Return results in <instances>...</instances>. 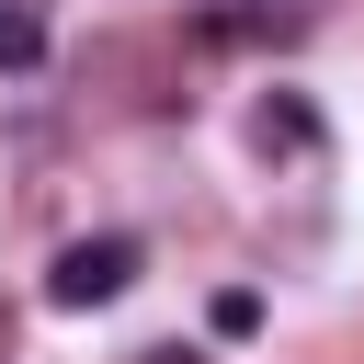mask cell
<instances>
[{"instance_id": "cell-1", "label": "cell", "mask_w": 364, "mask_h": 364, "mask_svg": "<svg viewBox=\"0 0 364 364\" xmlns=\"http://www.w3.org/2000/svg\"><path fill=\"white\" fill-rule=\"evenodd\" d=\"M136 262H148V250H136L125 228H102V239H68V250H57V273H46V307H114V296L136 284Z\"/></svg>"}, {"instance_id": "cell-2", "label": "cell", "mask_w": 364, "mask_h": 364, "mask_svg": "<svg viewBox=\"0 0 364 364\" xmlns=\"http://www.w3.org/2000/svg\"><path fill=\"white\" fill-rule=\"evenodd\" d=\"M205 46H296L307 34V0H250V11H193Z\"/></svg>"}, {"instance_id": "cell-3", "label": "cell", "mask_w": 364, "mask_h": 364, "mask_svg": "<svg viewBox=\"0 0 364 364\" xmlns=\"http://www.w3.org/2000/svg\"><path fill=\"white\" fill-rule=\"evenodd\" d=\"M250 136H262V148H284V159H307V148H318V102H296V91H262Z\"/></svg>"}, {"instance_id": "cell-4", "label": "cell", "mask_w": 364, "mask_h": 364, "mask_svg": "<svg viewBox=\"0 0 364 364\" xmlns=\"http://www.w3.org/2000/svg\"><path fill=\"white\" fill-rule=\"evenodd\" d=\"M46 57V23H34V0H0V68H34Z\"/></svg>"}, {"instance_id": "cell-5", "label": "cell", "mask_w": 364, "mask_h": 364, "mask_svg": "<svg viewBox=\"0 0 364 364\" xmlns=\"http://www.w3.org/2000/svg\"><path fill=\"white\" fill-rule=\"evenodd\" d=\"M205 330H216V341H250V330H262V296H250V284H216Z\"/></svg>"}, {"instance_id": "cell-6", "label": "cell", "mask_w": 364, "mask_h": 364, "mask_svg": "<svg viewBox=\"0 0 364 364\" xmlns=\"http://www.w3.org/2000/svg\"><path fill=\"white\" fill-rule=\"evenodd\" d=\"M136 364H205V353H182V341H171V353H136Z\"/></svg>"}]
</instances>
